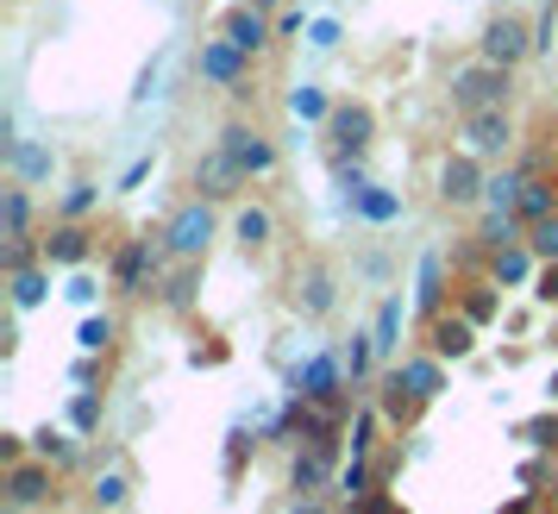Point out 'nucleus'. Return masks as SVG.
Returning <instances> with one entry per match:
<instances>
[{
	"mask_svg": "<svg viewBox=\"0 0 558 514\" xmlns=\"http://www.w3.org/2000/svg\"><path fill=\"white\" fill-rule=\"evenodd\" d=\"M508 95H514V70L489 63V57H471V63H458L452 76H446V101H452V113L508 107Z\"/></svg>",
	"mask_w": 558,
	"mask_h": 514,
	"instance_id": "obj_1",
	"label": "nucleus"
},
{
	"mask_svg": "<svg viewBox=\"0 0 558 514\" xmlns=\"http://www.w3.org/2000/svg\"><path fill=\"white\" fill-rule=\"evenodd\" d=\"M214 207H220V201H202V195H195V201H182L177 213L157 227V232H163V252L177 257V264H202L207 245L220 238V213H214Z\"/></svg>",
	"mask_w": 558,
	"mask_h": 514,
	"instance_id": "obj_2",
	"label": "nucleus"
},
{
	"mask_svg": "<svg viewBox=\"0 0 558 514\" xmlns=\"http://www.w3.org/2000/svg\"><path fill=\"white\" fill-rule=\"evenodd\" d=\"M163 232H138V238H120V252H113V270H107V283H113V295H145V289H157V277H163Z\"/></svg>",
	"mask_w": 558,
	"mask_h": 514,
	"instance_id": "obj_3",
	"label": "nucleus"
},
{
	"mask_svg": "<svg viewBox=\"0 0 558 514\" xmlns=\"http://www.w3.org/2000/svg\"><path fill=\"white\" fill-rule=\"evenodd\" d=\"M289 395H302V402H352L357 389L345 377V358H339V345H320V352H307L295 370H289Z\"/></svg>",
	"mask_w": 558,
	"mask_h": 514,
	"instance_id": "obj_4",
	"label": "nucleus"
},
{
	"mask_svg": "<svg viewBox=\"0 0 558 514\" xmlns=\"http://www.w3.org/2000/svg\"><path fill=\"white\" fill-rule=\"evenodd\" d=\"M458 145L483 163H502L514 151V120L508 107H483V113H458Z\"/></svg>",
	"mask_w": 558,
	"mask_h": 514,
	"instance_id": "obj_5",
	"label": "nucleus"
},
{
	"mask_svg": "<svg viewBox=\"0 0 558 514\" xmlns=\"http://www.w3.org/2000/svg\"><path fill=\"white\" fill-rule=\"evenodd\" d=\"M477 57L502 63V70H521V63L533 57V20H521V13H496V20H483Z\"/></svg>",
	"mask_w": 558,
	"mask_h": 514,
	"instance_id": "obj_6",
	"label": "nucleus"
},
{
	"mask_svg": "<svg viewBox=\"0 0 558 514\" xmlns=\"http://www.w3.org/2000/svg\"><path fill=\"white\" fill-rule=\"evenodd\" d=\"M433 188H439V201H446V207H483V188H489V163H483V157H471L464 145H458V151L439 163Z\"/></svg>",
	"mask_w": 558,
	"mask_h": 514,
	"instance_id": "obj_7",
	"label": "nucleus"
},
{
	"mask_svg": "<svg viewBox=\"0 0 558 514\" xmlns=\"http://www.w3.org/2000/svg\"><path fill=\"white\" fill-rule=\"evenodd\" d=\"M195 76L207 82V88H245V82H252V57L239 51V45H232L227 32H214V38H202V51H195Z\"/></svg>",
	"mask_w": 558,
	"mask_h": 514,
	"instance_id": "obj_8",
	"label": "nucleus"
},
{
	"mask_svg": "<svg viewBox=\"0 0 558 514\" xmlns=\"http://www.w3.org/2000/svg\"><path fill=\"white\" fill-rule=\"evenodd\" d=\"M0 495H7V509H45L57 495V464L51 458H20L0 470Z\"/></svg>",
	"mask_w": 558,
	"mask_h": 514,
	"instance_id": "obj_9",
	"label": "nucleus"
},
{
	"mask_svg": "<svg viewBox=\"0 0 558 514\" xmlns=\"http://www.w3.org/2000/svg\"><path fill=\"white\" fill-rule=\"evenodd\" d=\"M477 333H483V327L458 308V302H452V308H439V314H427V352H439L446 364L471 358V352H477Z\"/></svg>",
	"mask_w": 558,
	"mask_h": 514,
	"instance_id": "obj_10",
	"label": "nucleus"
},
{
	"mask_svg": "<svg viewBox=\"0 0 558 514\" xmlns=\"http://www.w3.org/2000/svg\"><path fill=\"white\" fill-rule=\"evenodd\" d=\"M220 145H227L232 163H239V170H245L252 182L277 170V145H270V138L252 126V120H227V126H220Z\"/></svg>",
	"mask_w": 558,
	"mask_h": 514,
	"instance_id": "obj_11",
	"label": "nucleus"
},
{
	"mask_svg": "<svg viewBox=\"0 0 558 514\" xmlns=\"http://www.w3.org/2000/svg\"><path fill=\"white\" fill-rule=\"evenodd\" d=\"M327 484H339L332 439H302V445H295V458H289V489H295V495H320Z\"/></svg>",
	"mask_w": 558,
	"mask_h": 514,
	"instance_id": "obj_12",
	"label": "nucleus"
},
{
	"mask_svg": "<svg viewBox=\"0 0 558 514\" xmlns=\"http://www.w3.org/2000/svg\"><path fill=\"white\" fill-rule=\"evenodd\" d=\"M245 182H252V176H245V170L232 163L227 145H214V151L195 157V195H202V201H232V195H239Z\"/></svg>",
	"mask_w": 558,
	"mask_h": 514,
	"instance_id": "obj_13",
	"label": "nucleus"
},
{
	"mask_svg": "<svg viewBox=\"0 0 558 514\" xmlns=\"http://www.w3.org/2000/svg\"><path fill=\"white\" fill-rule=\"evenodd\" d=\"M220 32H227L245 57H264L270 45H277V20H270V13H257V7H245V0L220 13Z\"/></svg>",
	"mask_w": 558,
	"mask_h": 514,
	"instance_id": "obj_14",
	"label": "nucleus"
},
{
	"mask_svg": "<svg viewBox=\"0 0 558 514\" xmlns=\"http://www.w3.org/2000/svg\"><path fill=\"white\" fill-rule=\"evenodd\" d=\"M327 138H332V151H371V138H377V113L364 101H339L327 113Z\"/></svg>",
	"mask_w": 558,
	"mask_h": 514,
	"instance_id": "obj_15",
	"label": "nucleus"
},
{
	"mask_svg": "<svg viewBox=\"0 0 558 514\" xmlns=\"http://www.w3.org/2000/svg\"><path fill=\"white\" fill-rule=\"evenodd\" d=\"M332 308H339V277L327 264H302L295 270V314L302 320H327Z\"/></svg>",
	"mask_w": 558,
	"mask_h": 514,
	"instance_id": "obj_16",
	"label": "nucleus"
},
{
	"mask_svg": "<svg viewBox=\"0 0 558 514\" xmlns=\"http://www.w3.org/2000/svg\"><path fill=\"white\" fill-rule=\"evenodd\" d=\"M408 314H414V295H402V289H389L377 302V320H371V339H377V364H396L402 358V327Z\"/></svg>",
	"mask_w": 558,
	"mask_h": 514,
	"instance_id": "obj_17",
	"label": "nucleus"
},
{
	"mask_svg": "<svg viewBox=\"0 0 558 514\" xmlns=\"http://www.w3.org/2000/svg\"><path fill=\"white\" fill-rule=\"evenodd\" d=\"M421 408H427V402H421V395H414V389L402 383V370L389 364V370L377 377V414H383V427H396V433H408V427L421 420Z\"/></svg>",
	"mask_w": 558,
	"mask_h": 514,
	"instance_id": "obj_18",
	"label": "nucleus"
},
{
	"mask_svg": "<svg viewBox=\"0 0 558 514\" xmlns=\"http://www.w3.org/2000/svg\"><path fill=\"white\" fill-rule=\"evenodd\" d=\"M95 257V232L82 227V220H57L51 232H45V264L51 270H82Z\"/></svg>",
	"mask_w": 558,
	"mask_h": 514,
	"instance_id": "obj_19",
	"label": "nucleus"
},
{
	"mask_svg": "<svg viewBox=\"0 0 558 514\" xmlns=\"http://www.w3.org/2000/svg\"><path fill=\"white\" fill-rule=\"evenodd\" d=\"M0 163H7V176L26 182V188H45V182L57 176V151L45 138H20L13 151H0Z\"/></svg>",
	"mask_w": 558,
	"mask_h": 514,
	"instance_id": "obj_20",
	"label": "nucleus"
},
{
	"mask_svg": "<svg viewBox=\"0 0 558 514\" xmlns=\"http://www.w3.org/2000/svg\"><path fill=\"white\" fill-rule=\"evenodd\" d=\"M452 302V289H446V252L427 245L421 252V270H414V314H439Z\"/></svg>",
	"mask_w": 558,
	"mask_h": 514,
	"instance_id": "obj_21",
	"label": "nucleus"
},
{
	"mask_svg": "<svg viewBox=\"0 0 558 514\" xmlns=\"http://www.w3.org/2000/svg\"><path fill=\"white\" fill-rule=\"evenodd\" d=\"M533 277H539V257H533L527 238H521V245H502V252H489V283L496 289H533Z\"/></svg>",
	"mask_w": 558,
	"mask_h": 514,
	"instance_id": "obj_22",
	"label": "nucleus"
},
{
	"mask_svg": "<svg viewBox=\"0 0 558 514\" xmlns=\"http://www.w3.org/2000/svg\"><path fill=\"white\" fill-rule=\"evenodd\" d=\"M396 370H402V383L414 389L427 408L446 395V358H439V352H408V358H396Z\"/></svg>",
	"mask_w": 558,
	"mask_h": 514,
	"instance_id": "obj_23",
	"label": "nucleus"
},
{
	"mask_svg": "<svg viewBox=\"0 0 558 514\" xmlns=\"http://www.w3.org/2000/svg\"><path fill=\"white\" fill-rule=\"evenodd\" d=\"M408 213V201H402V188H383V182H364L352 195V220H364V227H396Z\"/></svg>",
	"mask_w": 558,
	"mask_h": 514,
	"instance_id": "obj_24",
	"label": "nucleus"
},
{
	"mask_svg": "<svg viewBox=\"0 0 558 514\" xmlns=\"http://www.w3.org/2000/svg\"><path fill=\"white\" fill-rule=\"evenodd\" d=\"M45 302H51V264H26L7 277V308L13 314H38Z\"/></svg>",
	"mask_w": 558,
	"mask_h": 514,
	"instance_id": "obj_25",
	"label": "nucleus"
},
{
	"mask_svg": "<svg viewBox=\"0 0 558 514\" xmlns=\"http://www.w3.org/2000/svg\"><path fill=\"white\" fill-rule=\"evenodd\" d=\"M232 238H239L245 252H264V245L277 238V213H270L264 201H239L232 207Z\"/></svg>",
	"mask_w": 558,
	"mask_h": 514,
	"instance_id": "obj_26",
	"label": "nucleus"
},
{
	"mask_svg": "<svg viewBox=\"0 0 558 514\" xmlns=\"http://www.w3.org/2000/svg\"><path fill=\"white\" fill-rule=\"evenodd\" d=\"M157 302L170 314H189L202 302V264H177L170 277H157Z\"/></svg>",
	"mask_w": 558,
	"mask_h": 514,
	"instance_id": "obj_27",
	"label": "nucleus"
},
{
	"mask_svg": "<svg viewBox=\"0 0 558 514\" xmlns=\"http://www.w3.org/2000/svg\"><path fill=\"white\" fill-rule=\"evenodd\" d=\"M282 107H289V120H295V126H327V113L339 101H332L320 82H295V88L282 95Z\"/></svg>",
	"mask_w": 558,
	"mask_h": 514,
	"instance_id": "obj_28",
	"label": "nucleus"
},
{
	"mask_svg": "<svg viewBox=\"0 0 558 514\" xmlns=\"http://www.w3.org/2000/svg\"><path fill=\"white\" fill-rule=\"evenodd\" d=\"M32 188L26 182H13V188H0V238H26L32 232Z\"/></svg>",
	"mask_w": 558,
	"mask_h": 514,
	"instance_id": "obj_29",
	"label": "nucleus"
},
{
	"mask_svg": "<svg viewBox=\"0 0 558 514\" xmlns=\"http://www.w3.org/2000/svg\"><path fill=\"white\" fill-rule=\"evenodd\" d=\"M126 502H132V477L120 470V464H113V470H101V477L88 484V509H95V514H120Z\"/></svg>",
	"mask_w": 558,
	"mask_h": 514,
	"instance_id": "obj_30",
	"label": "nucleus"
},
{
	"mask_svg": "<svg viewBox=\"0 0 558 514\" xmlns=\"http://www.w3.org/2000/svg\"><path fill=\"white\" fill-rule=\"evenodd\" d=\"M514 439H521L527 452H546V458H553V452H558V408L546 402L539 414H527V420H514Z\"/></svg>",
	"mask_w": 558,
	"mask_h": 514,
	"instance_id": "obj_31",
	"label": "nucleus"
},
{
	"mask_svg": "<svg viewBox=\"0 0 558 514\" xmlns=\"http://www.w3.org/2000/svg\"><path fill=\"white\" fill-rule=\"evenodd\" d=\"M88 213H101V182L76 176L63 195H57V220H88Z\"/></svg>",
	"mask_w": 558,
	"mask_h": 514,
	"instance_id": "obj_32",
	"label": "nucleus"
},
{
	"mask_svg": "<svg viewBox=\"0 0 558 514\" xmlns=\"http://www.w3.org/2000/svg\"><path fill=\"white\" fill-rule=\"evenodd\" d=\"M521 238H527V220L521 213H483V227H477L483 252H502V245H521Z\"/></svg>",
	"mask_w": 558,
	"mask_h": 514,
	"instance_id": "obj_33",
	"label": "nucleus"
},
{
	"mask_svg": "<svg viewBox=\"0 0 558 514\" xmlns=\"http://www.w3.org/2000/svg\"><path fill=\"white\" fill-rule=\"evenodd\" d=\"M339 358H345V377H352V389H364V383H371V364H377V339H371V333L339 339Z\"/></svg>",
	"mask_w": 558,
	"mask_h": 514,
	"instance_id": "obj_34",
	"label": "nucleus"
},
{
	"mask_svg": "<svg viewBox=\"0 0 558 514\" xmlns=\"http://www.w3.org/2000/svg\"><path fill=\"white\" fill-rule=\"evenodd\" d=\"M514 213H521V220H546V213H558V188L546 176H521V207H514Z\"/></svg>",
	"mask_w": 558,
	"mask_h": 514,
	"instance_id": "obj_35",
	"label": "nucleus"
},
{
	"mask_svg": "<svg viewBox=\"0 0 558 514\" xmlns=\"http://www.w3.org/2000/svg\"><path fill=\"white\" fill-rule=\"evenodd\" d=\"M458 308L471 314V320H477V327H489V320H496V314H502V289H496V283H489V277H483V283L458 289Z\"/></svg>",
	"mask_w": 558,
	"mask_h": 514,
	"instance_id": "obj_36",
	"label": "nucleus"
},
{
	"mask_svg": "<svg viewBox=\"0 0 558 514\" xmlns=\"http://www.w3.org/2000/svg\"><path fill=\"white\" fill-rule=\"evenodd\" d=\"M113 339H120V320H113V314H101V308L82 314V327H76V352H95V358H101Z\"/></svg>",
	"mask_w": 558,
	"mask_h": 514,
	"instance_id": "obj_37",
	"label": "nucleus"
},
{
	"mask_svg": "<svg viewBox=\"0 0 558 514\" xmlns=\"http://www.w3.org/2000/svg\"><path fill=\"white\" fill-rule=\"evenodd\" d=\"M332 489H339L345 502H364V495L377 489V464H371V458H357V452H352V458L339 464V484H332Z\"/></svg>",
	"mask_w": 558,
	"mask_h": 514,
	"instance_id": "obj_38",
	"label": "nucleus"
},
{
	"mask_svg": "<svg viewBox=\"0 0 558 514\" xmlns=\"http://www.w3.org/2000/svg\"><path fill=\"white\" fill-rule=\"evenodd\" d=\"M521 207V170H496L483 188V213H514Z\"/></svg>",
	"mask_w": 558,
	"mask_h": 514,
	"instance_id": "obj_39",
	"label": "nucleus"
},
{
	"mask_svg": "<svg viewBox=\"0 0 558 514\" xmlns=\"http://www.w3.org/2000/svg\"><path fill=\"white\" fill-rule=\"evenodd\" d=\"M63 420H70V427H76L82 439H95V433H101V389H76Z\"/></svg>",
	"mask_w": 558,
	"mask_h": 514,
	"instance_id": "obj_40",
	"label": "nucleus"
},
{
	"mask_svg": "<svg viewBox=\"0 0 558 514\" xmlns=\"http://www.w3.org/2000/svg\"><path fill=\"white\" fill-rule=\"evenodd\" d=\"M63 302H70V308H82V314H95V308H101V277H95L88 264H82V270H70V283H63Z\"/></svg>",
	"mask_w": 558,
	"mask_h": 514,
	"instance_id": "obj_41",
	"label": "nucleus"
},
{
	"mask_svg": "<svg viewBox=\"0 0 558 514\" xmlns=\"http://www.w3.org/2000/svg\"><path fill=\"white\" fill-rule=\"evenodd\" d=\"M26 264H45V238H7L0 245V277H13V270H26Z\"/></svg>",
	"mask_w": 558,
	"mask_h": 514,
	"instance_id": "obj_42",
	"label": "nucleus"
},
{
	"mask_svg": "<svg viewBox=\"0 0 558 514\" xmlns=\"http://www.w3.org/2000/svg\"><path fill=\"white\" fill-rule=\"evenodd\" d=\"M527 245L539 264H558V213H546V220H533L527 227Z\"/></svg>",
	"mask_w": 558,
	"mask_h": 514,
	"instance_id": "obj_43",
	"label": "nucleus"
},
{
	"mask_svg": "<svg viewBox=\"0 0 558 514\" xmlns=\"http://www.w3.org/2000/svg\"><path fill=\"white\" fill-rule=\"evenodd\" d=\"M558 51V13H553V0L539 7V20H533V57H553Z\"/></svg>",
	"mask_w": 558,
	"mask_h": 514,
	"instance_id": "obj_44",
	"label": "nucleus"
},
{
	"mask_svg": "<svg viewBox=\"0 0 558 514\" xmlns=\"http://www.w3.org/2000/svg\"><path fill=\"white\" fill-rule=\"evenodd\" d=\"M151 170H157V151L132 157L126 170H120V182H113V195H132V188H145V182H151Z\"/></svg>",
	"mask_w": 558,
	"mask_h": 514,
	"instance_id": "obj_45",
	"label": "nucleus"
},
{
	"mask_svg": "<svg viewBox=\"0 0 558 514\" xmlns=\"http://www.w3.org/2000/svg\"><path fill=\"white\" fill-rule=\"evenodd\" d=\"M307 51H339V38H345V26L339 20H307Z\"/></svg>",
	"mask_w": 558,
	"mask_h": 514,
	"instance_id": "obj_46",
	"label": "nucleus"
},
{
	"mask_svg": "<svg viewBox=\"0 0 558 514\" xmlns=\"http://www.w3.org/2000/svg\"><path fill=\"white\" fill-rule=\"evenodd\" d=\"M157 82H163V63H145V70H138V82H132V107H151L157 101Z\"/></svg>",
	"mask_w": 558,
	"mask_h": 514,
	"instance_id": "obj_47",
	"label": "nucleus"
},
{
	"mask_svg": "<svg viewBox=\"0 0 558 514\" xmlns=\"http://www.w3.org/2000/svg\"><path fill=\"white\" fill-rule=\"evenodd\" d=\"M539 308H558V264H539V277H533V289H527Z\"/></svg>",
	"mask_w": 558,
	"mask_h": 514,
	"instance_id": "obj_48",
	"label": "nucleus"
},
{
	"mask_svg": "<svg viewBox=\"0 0 558 514\" xmlns=\"http://www.w3.org/2000/svg\"><path fill=\"white\" fill-rule=\"evenodd\" d=\"M95 377H101L95 352H76V358H70V389H95Z\"/></svg>",
	"mask_w": 558,
	"mask_h": 514,
	"instance_id": "obj_49",
	"label": "nucleus"
},
{
	"mask_svg": "<svg viewBox=\"0 0 558 514\" xmlns=\"http://www.w3.org/2000/svg\"><path fill=\"white\" fill-rule=\"evenodd\" d=\"M546 484V452H533L527 464H521V489H539Z\"/></svg>",
	"mask_w": 558,
	"mask_h": 514,
	"instance_id": "obj_50",
	"label": "nucleus"
},
{
	"mask_svg": "<svg viewBox=\"0 0 558 514\" xmlns=\"http://www.w3.org/2000/svg\"><path fill=\"white\" fill-rule=\"evenodd\" d=\"M295 32H307L302 7H289V13H277V38H295Z\"/></svg>",
	"mask_w": 558,
	"mask_h": 514,
	"instance_id": "obj_51",
	"label": "nucleus"
},
{
	"mask_svg": "<svg viewBox=\"0 0 558 514\" xmlns=\"http://www.w3.org/2000/svg\"><path fill=\"white\" fill-rule=\"evenodd\" d=\"M189 364H195V370H202V364H227V345H195Z\"/></svg>",
	"mask_w": 558,
	"mask_h": 514,
	"instance_id": "obj_52",
	"label": "nucleus"
},
{
	"mask_svg": "<svg viewBox=\"0 0 558 514\" xmlns=\"http://www.w3.org/2000/svg\"><path fill=\"white\" fill-rule=\"evenodd\" d=\"M496 514H539V502H533V489H521V495H514V502H502Z\"/></svg>",
	"mask_w": 558,
	"mask_h": 514,
	"instance_id": "obj_53",
	"label": "nucleus"
},
{
	"mask_svg": "<svg viewBox=\"0 0 558 514\" xmlns=\"http://www.w3.org/2000/svg\"><path fill=\"white\" fill-rule=\"evenodd\" d=\"M289 514H332V509L320 502V495H295V509H289Z\"/></svg>",
	"mask_w": 558,
	"mask_h": 514,
	"instance_id": "obj_54",
	"label": "nucleus"
},
{
	"mask_svg": "<svg viewBox=\"0 0 558 514\" xmlns=\"http://www.w3.org/2000/svg\"><path fill=\"white\" fill-rule=\"evenodd\" d=\"M546 402L558 408V364H553V377H546Z\"/></svg>",
	"mask_w": 558,
	"mask_h": 514,
	"instance_id": "obj_55",
	"label": "nucleus"
},
{
	"mask_svg": "<svg viewBox=\"0 0 558 514\" xmlns=\"http://www.w3.org/2000/svg\"><path fill=\"white\" fill-rule=\"evenodd\" d=\"M245 7H257V13H277V0H245Z\"/></svg>",
	"mask_w": 558,
	"mask_h": 514,
	"instance_id": "obj_56",
	"label": "nucleus"
},
{
	"mask_svg": "<svg viewBox=\"0 0 558 514\" xmlns=\"http://www.w3.org/2000/svg\"><path fill=\"white\" fill-rule=\"evenodd\" d=\"M553 345H558V320H553Z\"/></svg>",
	"mask_w": 558,
	"mask_h": 514,
	"instance_id": "obj_57",
	"label": "nucleus"
},
{
	"mask_svg": "<svg viewBox=\"0 0 558 514\" xmlns=\"http://www.w3.org/2000/svg\"><path fill=\"white\" fill-rule=\"evenodd\" d=\"M553 502H558V484H553Z\"/></svg>",
	"mask_w": 558,
	"mask_h": 514,
	"instance_id": "obj_58",
	"label": "nucleus"
}]
</instances>
